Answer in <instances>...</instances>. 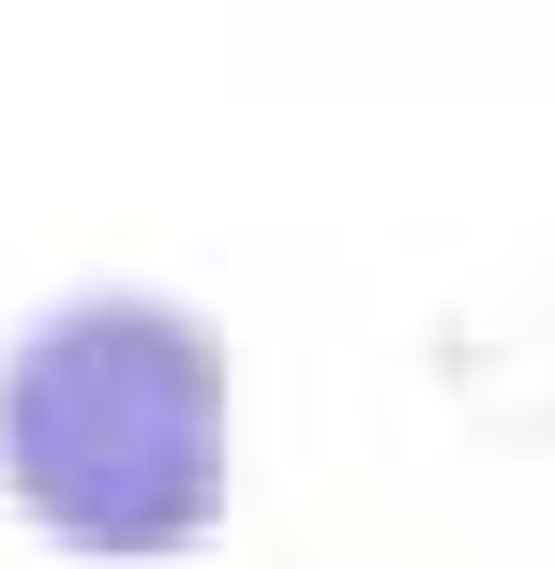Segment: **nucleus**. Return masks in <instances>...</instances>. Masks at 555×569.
<instances>
[{
  "label": "nucleus",
  "mask_w": 555,
  "mask_h": 569,
  "mask_svg": "<svg viewBox=\"0 0 555 569\" xmlns=\"http://www.w3.org/2000/svg\"><path fill=\"white\" fill-rule=\"evenodd\" d=\"M0 480L76 555H196L226 525V330L180 300H60L0 360Z\"/></svg>",
  "instance_id": "obj_1"
}]
</instances>
